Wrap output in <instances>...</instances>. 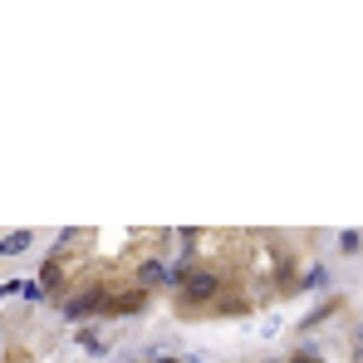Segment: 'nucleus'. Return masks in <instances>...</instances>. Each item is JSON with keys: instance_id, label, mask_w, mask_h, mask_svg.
Wrapping results in <instances>:
<instances>
[{"instance_id": "obj_1", "label": "nucleus", "mask_w": 363, "mask_h": 363, "mask_svg": "<svg viewBox=\"0 0 363 363\" xmlns=\"http://www.w3.org/2000/svg\"><path fill=\"white\" fill-rule=\"evenodd\" d=\"M182 285H187V290H182V295H187V304H206V299H216L221 275H216V270H192Z\"/></svg>"}, {"instance_id": "obj_2", "label": "nucleus", "mask_w": 363, "mask_h": 363, "mask_svg": "<svg viewBox=\"0 0 363 363\" xmlns=\"http://www.w3.org/2000/svg\"><path fill=\"white\" fill-rule=\"evenodd\" d=\"M98 304H103V295H79V299L64 304V319H79V315H89V309H98Z\"/></svg>"}, {"instance_id": "obj_3", "label": "nucleus", "mask_w": 363, "mask_h": 363, "mask_svg": "<svg viewBox=\"0 0 363 363\" xmlns=\"http://www.w3.org/2000/svg\"><path fill=\"white\" fill-rule=\"evenodd\" d=\"M20 250H30V231H10L0 241V255H20Z\"/></svg>"}, {"instance_id": "obj_4", "label": "nucleus", "mask_w": 363, "mask_h": 363, "mask_svg": "<svg viewBox=\"0 0 363 363\" xmlns=\"http://www.w3.org/2000/svg\"><path fill=\"white\" fill-rule=\"evenodd\" d=\"M138 275H142V285H162V280H167V270H162L158 261H142V270H138Z\"/></svg>"}, {"instance_id": "obj_5", "label": "nucleus", "mask_w": 363, "mask_h": 363, "mask_svg": "<svg viewBox=\"0 0 363 363\" xmlns=\"http://www.w3.org/2000/svg\"><path fill=\"white\" fill-rule=\"evenodd\" d=\"M290 363H319V358H315V353H295Z\"/></svg>"}, {"instance_id": "obj_6", "label": "nucleus", "mask_w": 363, "mask_h": 363, "mask_svg": "<svg viewBox=\"0 0 363 363\" xmlns=\"http://www.w3.org/2000/svg\"><path fill=\"white\" fill-rule=\"evenodd\" d=\"M358 358H363V334H358Z\"/></svg>"}, {"instance_id": "obj_7", "label": "nucleus", "mask_w": 363, "mask_h": 363, "mask_svg": "<svg viewBox=\"0 0 363 363\" xmlns=\"http://www.w3.org/2000/svg\"><path fill=\"white\" fill-rule=\"evenodd\" d=\"M158 363H177V358H158Z\"/></svg>"}]
</instances>
